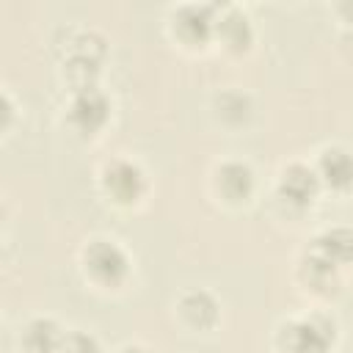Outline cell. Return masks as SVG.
Instances as JSON below:
<instances>
[{"mask_svg":"<svg viewBox=\"0 0 353 353\" xmlns=\"http://www.w3.org/2000/svg\"><path fill=\"white\" fill-rule=\"evenodd\" d=\"M331 339H334V323L323 317H306L290 323L284 331V345L290 347V353H325Z\"/></svg>","mask_w":353,"mask_h":353,"instance_id":"obj_1","label":"cell"},{"mask_svg":"<svg viewBox=\"0 0 353 353\" xmlns=\"http://www.w3.org/2000/svg\"><path fill=\"white\" fill-rule=\"evenodd\" d=\"M85 268L91 270L94 279H99L105 284H116L127 276V256L116 243L94 240L85 248Z\"/></svg>","mask_w":353,"mask_h":353,"instance_id":"obj_2","label":"cell"},{"mask_svg":"<svg viewBox=\"0 0 353 353\" xmlns=\"http://www.w3.org/2000/svg\"><path fill=\"white\" fill-rule=\"evenodd\" d=\"M105 188H108V193L113 199L132 201L143 190V174H141L138 165H132L127 160H116L113 165L105 168Z\"/></svg>","mask_w":353,"mask_h":353,"instance_id":"obj_3","label":"cell"},{"mask_svg":"<svg viewBox=\"0 0 353 353\" xmlns=\"http://www.w3.org/2000/svg\"><path fill=\"white\" fill-rule=\"evenodd\" d=\"M105 116H108V102H105V97H102L97 88L85 85V88L74 97V102H72V119H74V124L91 132V130H97V127L105 121Z\"/></svg>","mask_w":353,"mask_h":353,"instance_id":"obj_4","label":"cell"},{"mask_svg":"<svg viewBox=\"0 0 353 353\" xmlns=\"http://www.w3.org/2000/svg\"><path fill=\"white\" fill-rule=\"evenodd\" d=\"M281 193H284L290 201H295V204L312 201L314 193H317V174H314L312 168L301 165V163L290 165V168L284 171V176H281Z\"/></svg>","mask_w":353,"mask_h":353,"instance_id":"obj_5","label":"cell"},{"mask_svg":"<svg viewBox=\"0 0 353 353\" xmlns=\"http://www.w3.org/2000/svg\"><path fill=\"white\" fill-rule=\"evenodd\" d=\"M320 176L334 188H347L353 182V157L342 149H328L320 157Z\"/></svg>","mask_w":353,"mask_h":353,"instance_id":"obj_6","label":"cell"},{"mask_svg":"<svg viewBox=\"0 0 353 353\" xmlns=\"http://www.w3.org/2000/svg\"><path fill=\"white\" fill-rule=\"evenodd\" d=\"M317 254L325 256L328 262H345L353 256V232L347 229H331L317 237Z\"/></svg>","mask_w":353,"mask_h":353,"instance_id":"obj_7","label":"cell"},{"mask_svg":"<svg viewBox=\"0 0 353 353\" xmlns=\"http://www.w3.org/2000/svg\"><path fill=\"white\" fill-rule=\"evenodd\" d=\"M25 345L30 347V353H50L61 345V334L55 328V323L50 320H33L25 331Z\"/></svg>","mask_w":353,"mask_h":353,"instance_id":"obj_8","label":"cell"},{"mask_svg":"<svg viewBox=\"0 0 353 353\" xmlns=\"http://www.w3.org/2000/svg\"><path fill=\"white\" fill-rule=\"evenodd\" d=\"M218 185L229 199H240V196H245L251 190V168L243 165V163H226L221 168Z\"/></svg>","mask_w":353,"mask_h":353,"instance_id":"obj_9","label":"cell"},{"mask_svg":"<svg viewBox=\"0 0 353 353\" xmlns=\"http://www.w3.org/2000/svg\"><path fill=\"white\" fill-rule=\"evenodd\" d=\"M176 28L188 39H204L207 30L212 28L210 8H204V6H188V8H182L179 17H176Z\"/></svg>","mask_w":353,"mask_h":353,"instance_id":"obj_10","label":"cell"},{"mask_svg":"<svg viewBox=\"0 0 353 353\" xmlns=\"http://www.w3.org/2000/svg\"><path fill=\"white\" fill-rule=\"evenodd\" d=\"M182 309H185V314H188L193 323H199V325H204V323H210V320L215 317V301H212L207 292H190V295L182 301Z\"/></svg>","mask_w":353,"mask_h":353,"instance_id":"obj_11","label":"cell"},{"mask_svg":"<svg viewBox=\"0 0 353 353\" xmlns=\"http://www.w3.org/2000/svg\"><path fill=\"white\" fill-rule=\"evenodd\" d=\"M63 353H99V347H97L94 336L77 331V334H69L63 339Z\"/></svg>","mask_w":353,"mask_h":353,"instance_id":"obj_12","label":"cell"},{"mask_svg":"<svg viewBox=\"0 0 353 353\" xmlns=\"http://www.w3.org/2000/svg\"><path fill=\"white\" fill-rule=\"evenodd\" d=\"M121 353H143L141 347H127V350H121Z\"/></svg>","mask_w":353,"mask_h":353,"instance_id":"obj_13","label":"cell"}]
</instances>
